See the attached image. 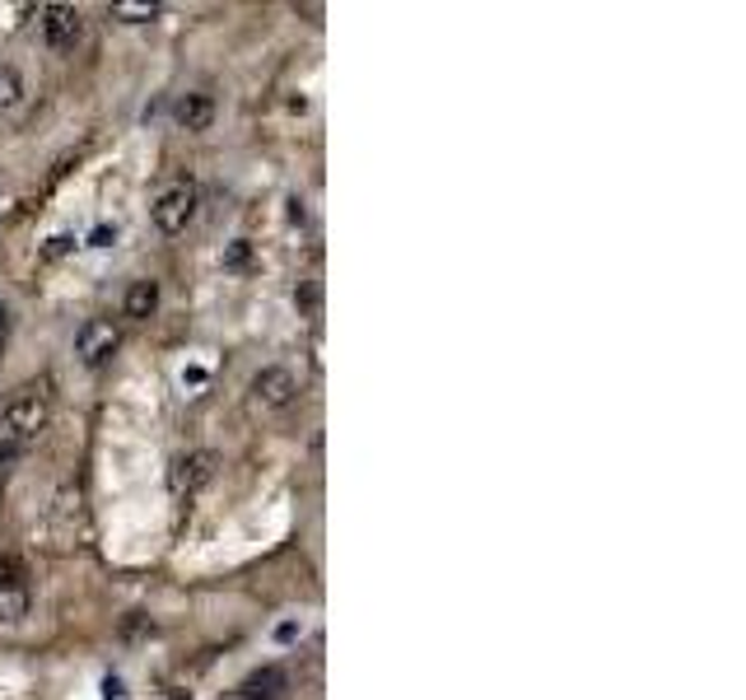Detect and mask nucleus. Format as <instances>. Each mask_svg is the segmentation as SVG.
<instances>
[{
  "label": "nucleus",
  "instance_id": "5",
  "mask_svg": "<svg viewBox=\"0 0 746 700\" xmlns=\"http://www.w3.org/2000/svg\"><path fill=\"white\" fill-rule=\"evenodd\" d=\"M210 477H215V453H210V449L178 453V458H173V467H168V485H173V495H196Z\"/></svg>",
  "mask_w": 746,
  "mask_h": 700
},
{
  "label": "nucleus",
  "instance_id": "2",
  "mask_svg": "<svg viewBox=\"0 0 746 700\" xmlns=\"http://www.w3.org/2000/svg\"><path fill=\"white\" fill-rule=\"evenodd\" d=\"M6 430H10V449L6 453H14V449H29V444L47 430V402L43 397H19L10 412H6Z\"/></svg>",
  "mask_w": 746,
  "mask_h": 700
},
{
  "label": "nucleus",
  "instance_id": "10",
  "mask_svg": "<svg viewBox=\"0 0 746 700\" xmlns=\"http://www.w3.org/2000/svg\"><path fill=\"white\" fill-rule=\"evenodd\" d=\"M24 616H29L24 579H0V621H24Z\"/></svg>",
  "mask_w": 746,
  "mask_h": 700
},
{
  "label": "nucleus",
  "instance_id": "17",
  "mask_svg": "<svg viewBox=\"0 0 746 700\" xmlns=\"http://www.w3.org/2000/svg\"><path fill=\"white\" fill-rule=\"evenodd\" d=\"M6 332H10V308L0 304V341H6Z\"/></svg>",
  "mask_w": 746,
  "mask_h": 700
},
{
  "label": "nucleus",
  "instance_id": "1",
  "mask_svg": "<svg viewBox=\"0 0 746 700\" xmlns=\"http://www.w3.org/2000/svg\"><path fill=\"white\" fill-rule=\"evenodd\" d=\"M37 33H43V43L52 52H70L85 37V14L75 10V6H62V0L37 6Z\"/></svg>",
  "mask_w": 746,
  "mask_h": 700
},
{
  "label": "nucleus",
  "instance_id": "3",
  "mask_svg": "<svg viewBox=\"0 0 746 700\" xmlns=\"http://www.w3.org/2000/svg\"><path fill=\"white\" fill-rule=\"evenodd\" d=\"M117 346H122V332L103 318H89L80 332H75V356H80L85 369H103L117 356Z\"/></svg>",
  "mask_w": 746,
  "mask_h": 700
},
{
  "label": "nucleus",
  "instance_id": "14",
  "mask_svg": "<svg viewBox=\"0 0 746 700\" xmlns=\"http://www.w3.org/2000/svg\"><path fill=\"white\" fill-rule=\"evenodd\" d=\"M103 700H127L122 677H103Z\"/></svg>",
  "mask_w": 746,
  "mask_h": 700
},
{
  "label": "nucleus",
  "instance_id": "13",
  "mask_svg": "<svg viewBox=\"0 0 746 700\" xmlns=\"http://www.w3.org/2000/svg\"><path fill=\"white\" fill-rule=\"evenodd\" d=\"M248 262H252V243H248V239H239V243L224 252V266H229V271H243Z\"/></svg>",
  "mask_w": 746,
  "mask_h": 700
},
{
  "label": "nucleus",
  "instance_id": "11",
  "mask_svg": "<svg viewBox=\"0 0 746 700\" xmlns=\"http://www.w3.org/2000/svg\"><path fill=\"white\" fill-rule=\"evenodd\" d=\"M164 6H154V0H122V6H112V19H127V24H145L154 19Z\"/></svg>",
  "mask_w": 746,
  "mask_h": 700
},
{
  "label": "nucleus",
  "instance_id": "6",
  "mask_svg": "<svg viewBox=\"0 0 746 700\" xmlns=\"http://www.w3.org/2000/svg\"><path fill=\"white\" fill-rule=\"evenodd\" d=\"M252 397H257L262 406H271V412H285V406H294V397H299V379H294L289 369L271 364L252 379Z\"/></svg>",
  "mask_w": 746,
  "mask_h": 700
},
{
  "label": "nucleus",
  "instance_id": "4",
  "mask_svg": "<svg viewBox=\"0 0 746 700\" xmlns=\"http://www.w3.org/2000/svg\"><path fill=\"white\" fill-rule=\"evenodd\" d=\"M191 220H196V187L191 183L164 187L160 201H154V225H160V233H183Z\"/></svg>",
  "mask_w": 746,
  "mask_h": 700
},
{
  "label": "nucleus",
  "instance_id": "16",
  "mask_svg": "<svg viewBox=\"0 0 746 700\" xmlns=\"http://www.w3.org/2000/svg\"><path fill=\"white\" fill-rule=\"evenodd\" d=\"M112 239H117V229H108V225H98V229H94V239H89V248H108Z\"/></svg>",
  "mask_w": 746,
  "mask_h": 700
},
{
  "label": "nucleus",
  "instance_id": "12",
  "mask_svg": "<svg viewBox=\"0 0 746 700\" xmlns=\"http://www.w3.org/2000/svg\"><path fill=\"white\" fill-rule=\"evenodd\" d=\"M19 99H24V80H19V70H14V66H0V112L14 108Z\"/></svg>",
  "mask_w": 746,
  "mask_h": 700
},
{
  "label": "nucleus",
  "instance_id": "9",
  "mask_svg": "<svg viewBox=\"0 0 746 700\" xmlns=\"http://www.w3.org/2000/svg\"><path fill=\"white\" fill-rule=\"evenodd\" d=\"M154 308H160V285H154V281H135L127 289V318L145 322V318H154Z\"/></svg>",
  "mask_w": 746,
  "mask_h": 700
},
{
  "label": "nucleus",
  "instance_id": "8",
  "mask_svg": "<svg viewBox=\"0 0 746 700\" xmlns=\"http://www.w3.org/2000/svg\"><path fill=\"white\" fill-rule=\"evenodd\" d=\"M281 691H285V668H262L239 687L243 700H281Z\"/></svg>",
  "mask_w": 746,
  "mask_h": 700
},
{
  "label": "nucleus",
  "instance_id": "7",
  "mask_svg": "<svg viewBox=\"0 0 746 700\" xmlns=\"http://www.w3.org/2000/svg\"><path fill=\"white\" fill-rule=\"evenodd\" d=\"M173 122H178L183 131H206V127L215 122L210 94H183V99L173 103Z\"/></svg>",
  "mask_w": 746,
  "mask_h": 700
},
{
  "label": "nucleus",
  "instance_id": "15",
  "mask_svg": "<svg viewBox=\"0 0 746 700\" xmlns=\"http://www.w3.org/2000/svg\"><path fill=\"white\" fill-rule=\"evenodd\" d=\"M70 248H75L70 233H56V239L47 243V258H62V252H70Z\"/></svg>",
  "mask_w": 746,
  "mask_h": 700
}]
</instances>
